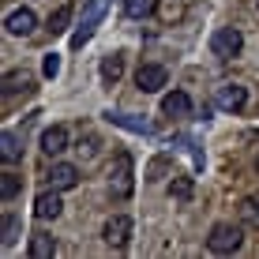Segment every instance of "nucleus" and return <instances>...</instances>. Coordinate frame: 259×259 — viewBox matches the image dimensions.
Listing matches in <instances>:
<instances>
[{"mask_svg": "<svg viewBox=\"0 0 259 259\" xmlns=\"http://www.w3.org/2000/svg\"><path fill=\"white\" fill-rule=\"evenodd\" d=\"M132 192H136V162H132L128 150H117L113 165H109V195L117 203H124V199H132Z\"/></svg>", "mask_w": 259, "mask_h": 259, "instance_id": "f257e3e1", "label": "nucleus"}, {"mask_svg": "<svg viewBox=\"0 0 259 259\" xmlns=\"http://www.w3.org/2000/svg\"><path fill=\"white\" fill-rule=\"evenodd\" d=\"M240 244H244V229H240V226H233V222H218V226H210L207 248L214 255H233Z\"/></svg>", "mask_w": 259, "mask_h": 259, "instance_id": "f03ea898", "label": "nucleus"}, {"mask_svg": "<svg viewBox=\"0 0 259 259\" xmlns=\"http://www.w3.org/2000/svg\"><path fill=\"white\" fill-rule=\"evenodd\" d=\"M240 49H244V34H240L237 26H218V30L210 34V53L218 60H233Z\"/></svg>", "mask_w": 259, "mask_h": 259, "instance_id": "7ed1b4c3", "label": "nucleus"}, {"mask_svg": "<svg viewBox=\"0 0 259 259\" xmlns=\"http://www.w3.org/2000/svg\"><path fill=\"white\" fill-rule=\"evenodd\" d=\"M105 15V0H87V12H83V23H79V30L71 34V49H83L87 41L94 38V26L102 23Z\"/></svg>", "mask_w": 259, "mask_h": 259, "instance_id": "20e7f679", "label": "nucleus"}, {"mask_svg": "<svg viewBox=\"0 0 259 259\" xmlns=\"http://www.w3.org/2000/svg\"><path fill=\"white\" fill-rule=\"evenodd\" d=\"M102 237H105V244H109V248H128V240H132V218H128V214H113V218L105 222Z\"/></svg>", "mask_w": 259, "mask_h": 259, "instance_id": "39448f33", "label": "nucleus"}, {"mask_svg": "<svg viewBox=\"0 0 259 259\" xmlns=\"http://www.w3.org/2000/svg\"><path fill=\"white\" fill-rule=\"evenodd\" d=\"M68 147H71V132L64 128V124H53V128L41 132V154L46 158H60Z\"/></svg>", "mask_w": 259, "mask_h": 259, "instance_id": "423d86ee", "label": "nucleus"}, {"mask_svg": "<svg viewBox=\"0 0 259 259\" xmlns=\"http://www.w3.org/2000/svg\"><path fill=\"white\" fill-rule=\"evenodd\" d=\"M46 181H49V188L68 192V188H75V184H79V165H71V162H57V158H53Z\"/></svg>", "mask_w": 259, "mask_h": 259, "instance_id": "0eeeda50", "label": "nucleus"}, {"mask_svg": "<svg viewBox=\"0 0 259 259\" xmlns=\"http://www.w3.org/2000/svg\"><path fill=\"white\" fill-rule=\"evenodd\" d=\"M4 30L12 34V38H30V34L38 30V15H34L30 8H15V12L4 19Z\"/></svg>", "mask_w": 259, "mask_h": 259, "instance_id": "6e6552de", "label": "nucleus"}, {"mask_svg": "<svg viewBox=\"0 0 259 259\" xmlns=\"http://www.w3.org/2000/svg\"><path fill=\"white\" fill-rule=\"evenodd\" d=\"M165 79H169V71L162 64H139V71H136V87L143 94H158L165 87Z\"/></svg>", "mask_w": 259, "mask_h": 259, "instance_id": "1a4fd4ad", "label": "nucleus"}, {"mask_svg": "<svg viewBox=\"0 0 259 259\" xmlns=\"http://www.w3.org/2000/svg\"><path fill=\"white\" fill-rule=\"evenodd\" d=\"M60 210H64V203H60V192H57V188L41 192L38 199H34V218H38V222H53V218H60Z\"/></svg>", "mask_w": 259, "mask_h": 259, "instance_id": "9d476101", "label": "nucleus"}, {"mask_svg": "<svg viewBox=\"0 0 259 259\" xmlns=\"http://www.w3.org/2000/svg\"><path fill=\"white\" fill-rule=\"evenodd\" d=\"M248 105V87H240V83H226L218 91V109H226V113H240Z\"/></svg>", "mask_w": 259, "mask_h": 259, "instance_id": "9b49d317", "label": "nucleus"}, {"mask_svg": "<svg viewBox=\"0 0 259 259\" xmlns=\"http://www.w3.org/2000/svg\"><path fill=\"white\" fill-rule=\"evenodd\" d=\"M162 113H165V117H173V120L192 117V98L184 94V91H169V94L162 98Z\"/></svg>", "mask_w": 259, "mask_h": 259, "instance_id": "f8f14e48", "label": "nucleus"}, {"mask_svg": "<svg viewBox=\"0 0 259 259\" xmlns=\"http://www.w3.org/2000/svg\"><path fill=\"white\" fill-rule=\"evenodd\" d=\"M105 120L109 124H117V128H124V132H136V136H150V120H143V117H136V113H105Z\"/></svg>", "mask_w": 259, "mask_h": 259, "instance_id": "ddd939ff", "label": "nucleus"}, {"mask_svg": "<svg viewBox=\"0 0 259 259\" xmlns=\"http://www.w3.org/2000/svg\"><path fill=\"white\" fill-rule=\"evenodd\" d=\"M0 158H4V165H15L23 158V136H19V132L8 128L4 136H0Z\"/></svg>", "mask_w": 259, "mask_h": 259, "instance_id": "4468645a", "label": "nucleus"}, {"mask_svg": "<svg viewBox=\"0 0 259 259\" xmlns=\"http://www.w3.org/2000/svg\"><path fill=\"white\" fill-rule=\"evenodd\" d=\"M0 244L4 248H15V240H19V233H23V218L19 214H12V210H4V218H0Z\"/></svg>", "mask_w": 259, "mask_h": 259, "instance_id": "2eb2a0df", "label": "nucleus"}, {"mask_svg": "<svg viewBox=\"0 0 259 259\" xmlns=\"http://www.w3.org/2000/svg\"><path fill=\"white\" fill-rule=\"evenodd\" d=\"M57 255V240L49 233H34L30 237V259H53Z\"/></svg>", "mask_w": 259, "mask_h": 259, "instance_id": "dca6fc26", "label": "nucleus"}, {"mask_svg": "<svg viewBox=\"0 0 259 259\" xmlns=\"http://www.w3.org/2000/svg\"><path fill=\"white\" fill-rule=\"evenodd\" d=\"M30 71H23V68H15V71H8L4 75V94L12 98V94H19V91H30Z\"/></svg>", "mask_w": 259, "mask_h": 259, "instance_id": "f3484780", "label": "nucleus"}, {"mask_svg": "<svg viewBox=\"0 0 259 259\" xmlns=\"http://www.w3.org/2000/svg\"><path fill=\"white\" fill-rule=\"evenodd\" d=\"M240 222H244V226H252V229H259V192H252V195H244V199H240Z\"/></svg>", "mask_w": 259, "mask_h": 259, "instance_id": "a211bd4d", "label": "nucleus"}, {"mask_svg": "<svg viewBox=\"0 0 259 259\" xmlns=\"http://www.w3.org/2000/svg\"><path fill=\"white\" fill-rule=\"evenodd\" d=\"M120 75H124V53H109V57L102 60V79L113 87Z\"/></svg>", "mask_w": 259, "mask_h": 259, "instance_id": "6ab92c4d", "label": "nucleus"}, {"mask_svg": "<svg viewBox=\"0 0 259 259\" xmlns=\"http://www.w3.org/2000/svg\"><path fill=\"white\" fill-rule=\"evenodd\" d=\"M124 12H128L132 19H147V15L158 12V0H124Z\"/></svg>", "mask_w": 259, "mask_h": 259, "instance_id": "aec40b11", "label": "nucleus"}, {"mask_svg": "<svg viewBox=\"0 0 259 259\" xmlns=\"http://www.w3.org/2000/svg\"><path fill=\"white\" fill-rule=\"evenodd\" d=\"M19 192H23V177H15V173H4V177H0V199H4V203H12Z\"/></svg>", "mask_w": 259, "mask_h": 259, "instance_id": "412c9836", "label": "nucleus"}, {"mask_svg": "<svg viewBox=\"0 0 259 259\" xmlns=\"http://www.w3.org/2000/svg\"><path fill=\"white\" fill-rule=\"evenodd\" d=\"M68 23H71V8H68V4H60L57 12L49 15V26H46V30H49V34H64V30H68Z\"/></svg>", "mask_w": 259, "mask_h": 259, "instance_id": "4be33fe9", "label": "nucleus"}, {"mask_svg": "<svg viewBox=\"0 0 259 259\" xmlns=\"http://www.w3.org/2000/svg\"><path fill=\"white\" fill-rule=\"evenodd\" d=\"M169 195H173V199H192V177H173Z\"/></svg>", "mask_w": 259, "mask_h": 259, "instance_id": "5701e85b", "label": "nucleus"}, {"mask_svg": "<svg viewBox=\"0 0 259 259\" xmlns=\"http://www.w3.org/2000/svg\"><path fill=\"white\" fill-rule=\"evenodd\" d=\"M41 75H46V79L60 75V53H46V60H41Z\"/></svg>", "mask_w": 259, "mask_h": 259, "instance_id": "b1692460", "label": "nucleus"}, {"mask_svg": "<svg viewBox=\"0 0 259 259\" xmlns=\"http://www.w3.org/2000/svg\"><path fill=\"white\" fill-rule=\"evenodd\" d=\"M79 154H83V162H91V158H98V139H94V136H87V147L79 143Z\"/></svg>", "mask_w": 259, "mask_h": 259, "instance_id": "393cba45", "label": "nucleus"}, {"mask_svg": "<svg viewBox=\"0 0 259 259\" xmlns=\"http://www.w3.org/2000/svg\"><path fill=\"white\" fill-rule=\"evenodd\" d=\"M255 165H259V158H255Z\"/></svg>", "mask_w": 259, "mask_h": 259, "instance_id": "a878e982", "label": "nucleus"}, {"mask_svg": "<svg viewBox=\"0 0 259 259\" xmlns=\"http://www.w3.org/2000/svg\"><path fill=\"white\" fill-rule=\"evenodd\" d=\"M255 4H259V0H255Z\"/></svg>", "mask_w": 259, "mask_h": 259, "instance_id": "bb28decb", "label": "nucleus"}]
</instances>
